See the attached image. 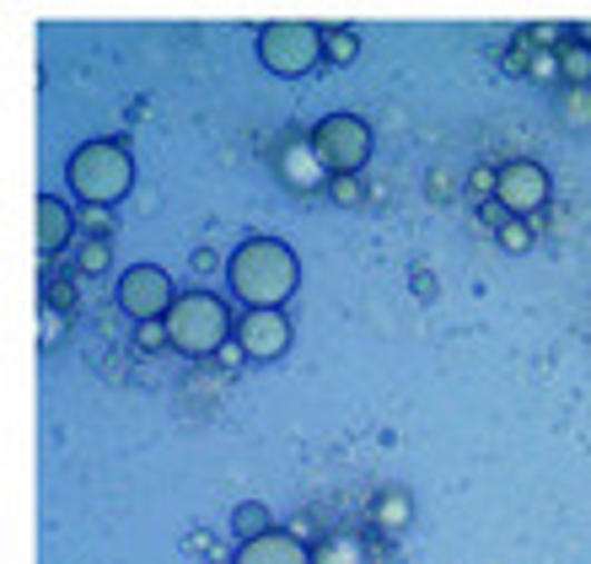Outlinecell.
<instances>
[{"instance_id": "cell-1", "label": "cell", "mask_w": 591, "mask_h": 564, "mask_svg": "<svg viewBox=\"0 0 591 564\" xmlns=\"http://www.w3.org/2000/svg\"><path fill=\"white\" fill-rule=\"evenodd\" d=\"M226 280H232V296L248 307H285L302 285V264L275 237H248L226 258Z\"/></svg>"}, {"instance_id": "cell-2", "label": "cell", "mask_w": 591, "mask_h": 564, "mask_svg": "<svg viewBox=\"0 0 591 564\" xmlns=\"http://www.w3.org/2000/svg\"><path fill=\"white\" fill-rule=\"evenodd\" d=\"M65 184L81 205H108L114 210L135 188V157L125 151V140H87L65 161Z\"/></svg>"}, {"instance_id": "cell-3", "label": "cell", "mask_w": 591, "mask_h": 564, "mask_svg": "<svg viewBox=\"0 0 591 564\" xmlns=\"http://www.w3.org/2000/svg\"><path fill=\"white\" fill-rule=\"evenodd\" d=\"M167 323V334H173V349L178 355H194V360H216L220 349L232 345V334H237V317L232 307L220 301L216 290H188L173 301V313L161 317Z\"/></svg>"}, {"instance_id": "cell-4", "label": "cell", "mask_w": 591, "mask_h": 564, "mask_svg": "<svg viewBox=\"0 0 591 564\" xmlns=\"http://www.w3.org/2000/svg\"><path fill=\"white\" fill-rule=\"evenodd\" d=\"M258 65L280 81H296L323 65V28L312 22H269L258 28Z\"/></svg>"}, {"instance_id": "cell-5", "label": "cell", "mask_w": 591, "mask_h": 564, "mask_svg": "<svg viewBox=\"0 0 591 564\" xmlns=\"http://www.w3.org/2000/svg\"><path fill=\"white\" fill-rule=\"evenodd\" d=\"M307 135L334 178H339V172H361L366 157H372V125H366L361 113H328V119H317V129H307Z\"/></svg>"}, {"instance_id": "cell-6", "label": "cell", "mask_w": 591, "mask_h": 564, "mask_svg": "<svg viewBox=\"0 0 591 564\" xmlns=\"http://www.w3.org/2000/svg\"><path fill=\"white\" fill-rule=\"evenodd\" d=\"M173 301H178V290H173V275H167V269L135 264V269L119 275V307H125L135 323H161V317L173 313Z\"/></svg>"}, {"instance_id": "cell-7", "label": "cell", "mask_w": 591, "mask_h": 564, "mask_svg": "<svg viewBox=\"0 0 591 564\" xmlns=\"http://www.w3.org/2000/svg\"><path fill=\"white\" fill-rule=\"evenodd\" d=\"M549 167L543 161H505L500 167V188H495V199L505 205V216L511 220H528V216H538L543 205H549Z\"/></svg>"}, {"instance_id": "cell-8", "label": "cell", "mask_w": 591, "mask_h": 564, "mask_svg": "<svg viewBox=\"0 0 591 564\" xmlns=\"http://www.w3.org/2000/svg\"><path fill=\"white\" fill-rule=\"evenodd\" d=\"M275 178H280L290 194H317V188L328 194V184H334V172L323 167L312 135H285L280 146H275Z\"/></svg>"}, {"instance_id": "cell-9", "label": "cell", "mask_w": 591, "mask_h": 564, "mask_svg": "<svg viewBox=\"0 0 591 564\" xmlns=\"http://www.w3.org/2000/svg\"><path fill=\"white\" fill-rule=\"evenodd\" d=\"M248 360H280L290 349V317L280 307H248L237 313V334H232Z\"/></svg>"}, {"instance_id": "cell-10", "label": "cell", "mask_w": 591, "mask_h": 564, "mask_svg": "<svg viewBox=\"0 0 591 564\" xmlns=\"http://www.w3.org/2000/svg\"><path fill=\"white\" fill-rule=\"evenodd\" d=\"M32 216H38V253H43V258H55V253L76 237V226H81V220H76V210L65 205L60 194H38Z\"/></svg>"}, {"instance_id": "cell-11", "label": "cell", "mask_w": 591, "mask_h": 564, "mask_svg": "<svg viewBox=\"0 0 591 564\" xmlns=\"http://www.w3.org/2000/svg\"><path fill=\"white\" fill-rule=\"evenodd\" d=\"M232 564H312V548L296 533L275 527V533H264V537H248Z\"/></svg>"}, {"instance_id": "cell-12", "label": "cell", "mask_w": 591, "mask_h": 564, "mask_svg": "<svg viewBox=\"0 0 591 564\" xmlns=\"http://www.w3.org/2000/svg\"><path fill=\"white\" fill-rule=\"evenodd\" d=\"M408 516H414L408 489H404V484H387V489L376 495V527H382V533H404Z\"/></svg>"}, {"instance_id": "cell-13", "label": "cell", "mask_w": 591, "mask_h": 564, "mask_svg": "<svg viewBox=\"0 0 591 564\" xmlns=\"http://www.w3.org/2000/svg\"><path fill=\"white\" fill-rule=\"evenodd\" d=\"M560 76H564V87H591V43L581 32L560 49Z\"/></svg>"}, {"instance_id": "cell-14", "label": "cell", "mask_w": 591, "mask_h": 564, "mask_svg": "<svg viewBox=\"0 0 591 564\" xmlns=\"http://www.w3.org/2000/svg\"><path fill=\"white\" fill-rule=\"evenodd\" d=\"M355 60H361V32L323 28V65H355Z\"/></svg>"}, {"instance_id": "cell-15", "label": "cell", "mask_w": 591, "mask_h": 564, "mask_svg": "<svg viewBox=\"0 0 591 564\" xmlns=\"http://www.w3.org/2000/svg\"><path fill=\"white\" fill-rule=\"evenodd\" d=\"M232 533L243 537H264V533H275V516H269V505H258V501H243L237 511H232Z\"/></svg>"}, {"instance_id": "cell-16", "label": "cell", "mask_w": 591, "mask_h": 564, "mask_svg": "<svg viewBox=\"0 0 591 564\" xmlns=\"http://www.w3.org/2000/svg\"><path fill=\"white\" fill-rule=\"evenodd\" d=\"M312 564H361V537L355 533H334L312 548Z\"/></svg>"}, {"instance_id": "cell-17", "label": "cell", "mask_w": 591, "mask_h": 564, "mask_svg": "<svg viewBox=\"0 0 591 564\" xmlns=\"http://www.w3.org/2000/svg\"><path fill=\"white\" fill-rule=\"evenodd\" d=\"M560 119L564 125H591V87H560Z\"/></svg>"}, {"instance_id": "cell-18", "label": "cell", "mask_w": 591, "mask_h": 564, "mask_svg": "<svg viewBox=\"0 0 591 564\" xmlns=\"http://www.w3.org/2000/svg\"><path fill=\"white\" fill-rule=\"evenodd\" d=\"M108 264H114L108 237H87V243H81V253H76V269H81V275H108Z\"/></svg>"}, {"instance_id": "cell-19", "label": "cell", "mask_w": 591, "mask_h": 564, "mask_svg": "<svg viewBox=\"0 0 591 564\" xmlns=\"http://www.w3.org/2000/svg\"><path fill=\"white\" fill-rule=\"evenodd\" d=\"M135 349H140V355H161V349H173L167 323H135Z\"/></svg>"}, {"instance_id": "cell-20", "label": "cell", "mask_w": 591, "mask_h": 564, "mask_svg": "<svg viewBox=\"0 0 591 564\" xmlns=\"http://www.w3.org/2000/svg\"><path fill=\"white\" fill-rule=\"evenodd\" d=\"M328 199H334V205H339V210H355V205H361V199H366V184H361V178H355V172H339V178H334V184H328Z\"/></svg>"}, {"instance_id": "cell-21", "label": "cell", "mask_w": 591, "mask_h": 564, "mask_svg": "<svg viewBox=\"0 0 591 564\" xmlns=\"http://www.w3.org/2000/svg\"><path fill=\"white\" fill-rule=\"evenodd\" d=\"M495 188H500V167H490V161H479V167L467 172V194H473L479 205H490V199H495Z\"/></svg>"}, {"instance_id": "cell-22", "label": "cell", "mask_w": 591, "mask_h": 564, "mask_svg": "<svg viewBox=\"0 0 591 564\" xmlns=\"http://www.w3.org/2000/svg\"><path fill=\"white\" fill-rule=\"evenodd\" d=\"M495 243L505 253H528L532 248V220H505V226L495 231Z\"/></svg>"}, {"instance_id": "cell-23", "label": "cell", "mask_w": 591, "mask_h": 564, "mask_svg": "<svg viewBox=\"0 0 591 564\" xmlns=\"http://www.w3.org/2000/svg\"><path fill=\"white\" fill-rule=\"evenodd\" d=\"M532 76H538V81H560V87H564V76H560V49H532Z\"/></svg>"}, {"instance_id": "cell-24", "label": "cell", "mask_w": 591, "mask_h": 564, "mask_svg": "<svg viewBox=\"0 0 591 564\" xmlns=\"http://www.w3.org/2000/svg\"><path fill=\"white\" fill-rule=\"evenodd\" d=\"M76 220L92 231V237H108V226H114V216H108V205H81L76 210Z\"/></svg>"}, {"instance_id": "cell-25", "label": "cell", "mask_w": 591, "mask_h": 564, "mask_svg": "<svg viewBox=\"0 0 591 564\" xmlns=\"http://www.w3.org/2000/svg\"><path fill=\"white\" fill-rule=\"evenodd\" d=\"M425 194H431V205H441V199H452V194H457V172H446V167H436V172H431V184H425Z\"/></svg>"}, {"instance_id": "cell-26", "label": "cell", "mask_w": 591, "mask_h": 564, "mask_svg": "<svg viewBox=\"0 0 591 564\" xmlns=\"http://www.w3.org/2000/svg\"><path fill=\"white\" fill-rule=\"evenodd\" d=\"M43 301H49V313H70V301H76V285H70V280L49 285V290H43Z\"/></svg>"}, {"instance_id": "cell-27", "label": "cell", "mask_w": 591, "mask_h": 564, "mask_svg": "<svg viewBox=\"0 0 591 564\" xmlns=\"http://www.w3.org/2000/svg\"><path fill=\"white\" fill-rule=\"evenodd\" d=\"M216 366H220V372H243V366H248V355H243V345H226L216 355Z\"/></svg>"}, {"instance_id": "cell-28", "label": "cell", "mask_w": 591, "mask_h": 564, "mask_svg": "<svg viewBox=\"0 0 591 564\" xmlns=\"http://www.w3.org/2000/svg\"><path fill=\"white\" fill-rule=\"evenodd\" d=\"M194 269H199V275H216V269H226V258H216L210 248H199L194 253Z\"/></svg>"}, {"instance_id": "cell-29", "label": "cell", "mask_w": 591, "mask_h": 564, "mask_svg": "<svg viewBox=\"0 0 591 564\" xmlns=\"http://www.w3.org/2000/svg\"><path fill=\"white\" fill-rule=\"evenodd\" d=\"M581 38H587V43H591V22H587V28H581Z\"/></svg>"}]
</instances>
